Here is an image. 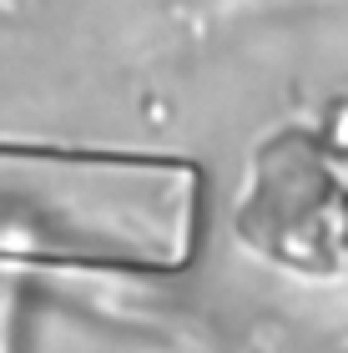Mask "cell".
Masks as SVG:
<instances>
[{"mask_svg": "<svg viewBox=\"0 0 348 353\" xmlns=\"http://www.w3.org/2000/svg\"><path fill=\"white\" fill-rule=\"evenodd\" d=\"M207 176L172 152L0 141V263L167 278L202 248Z\"/></svg>", "mask_w": 348, "mask_h": 353, "instance_id": "cell-1", "label": "cell"}, {"mask_svg": "<svg viewBox=\"0 0 348 353\" xmlns=\"http://www.w3.org/2000/svg\"><path fill=\"white\" fill-rule=\"evenodd\" d=\"M232 222L237 237L278 268L328 278L348 263V187L298 132L273 137L252 157Z\"/></svg>", "mask_w": 348, "mask_h": 353, "instance_id": "cell-2", "label": "cell"}]
</instances>
